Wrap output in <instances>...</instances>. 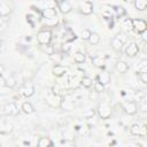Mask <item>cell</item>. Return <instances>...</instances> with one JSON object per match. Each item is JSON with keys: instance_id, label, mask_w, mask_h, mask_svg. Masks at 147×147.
I'll list each match as a JSON object with an SVG mask.
<instances>
[{"instance_id": "6da1fadb", "label": "cell", "mask_w": 147, "mask_h": 147, "mask_svg": "<svg viewBox=\"0 0 147 147\" xmlns=\"http://www.w3.org/2000/svg\"><path fill=\"white\" fill-rule=\"evenodd\" d=\"M126 40H127L126 36H125L123 32H118V33L113 38V40H111V47H113V49L116 51V52H118V51L122 48V46L126 42Z\"/></svg>"}, {"instance_id": "7a4b0ae2", "label": "cell", "mask_w": 147, "mask_h": 147, "mask_svg": "<svg viewBox=\"0 0 147 147\" xmlns=\"http://www.w3.org/2000/svg\"><path fill=\"white\" fill-rule=\"evenodd\" d=\"M37 40L40 45H48L52 40V32L49 30H40L37 33Z\"/></svg>"}, {"instance_id": "3957f363", "label": "cell", "mask_w": 147, "mask_h": 147, "mask_svg": "<svg viewBox=\"0 0 147 147\" xmlns=\"http://www.w3.org/2000/svg\"><path fill=\"white\" fill-rule=\"evenodd\" d=\"M20 93H21L24 98H30V96H32L33 93H34V85L32 84V82H31V80H26V82L22 85V87H21V90H20Z\"/></svg>"}, {"instance_id": "277c9868", "label": "cell", "mask_w": 147, "mask_h": 147, "mask_svg": "<svg viewBox=\"0 0 147 147\" xmlns=\"http://www.w3.org/2000/svg\"><path fill=\"white\" fill-rule=\"evenodd\" d=\"M132 28L137 33H142L147 30V23L142 18H134L132 20Z\"/></svg>"}, {"instance_id": "5b68a950", "label": "cell", "mask_w": 147, "mask_h": 147, "mask_svg": "<svg viewBox=\"0 0 147 147\" xmlns=\"http://www.w3.org/2000/svg\"><path fill=\"white\" fill-rule=\"evenodd\" d=\"M98 113H99V116H100L101 118H103V119L109 118V117H110V115H111L110 107H109L107 103H105V102H101V103L99 105Z\"/></svg>"}, {"instance_id": "8992f818", "label": "cell", "mask_w": 147, "mask_h": 147, "mask_svg": "<svg viewBox=\"0 0 147 147\" xmlns=\"http://www.w3.org/2000/svg\"><path fill=\"white\" fill-rule=\"evenodd\" d=\"M61 102L62 101H60L59 95H55L53 93H49L46 95V103L52 108H59L61 106Z\"/></svg>"}, {"instance_id": "52a82bcc", "label": "cell", "mask_w": 147, "mask_h": 147, "mask_svg": "<svg viewBox=\"0 0 147 147\" xmlns=\"http://www.w3.org/2000/svg\"><path fill=\"white\" fill-rule=\"evenodd\" d=\"M123 109L126 114L129 115H133L136 114L138 110H137V102L134 101H126L123 103Z\"/></svg>"}, {"instance_id": "ba28073f", "label": "cell", "mask_w": 147, "mask_h": 147, "mask_svg": "<svg viewBox=\"0 0 147 147\" xmlns=\"http://www.w3.org/2000/svg\"><path fill=\"white\" fill-rule=\"evenodd\" d=\"M145 131H146V126L145 125H140V124H138V123H136V124H133L131 127H130V132H131V134H133V136H142V137H145Z\"/></svg>"}, {"instance_id": "9c48e42d", "label": "cell", "mask_w": 147, "mask_h": 147, "mask_svg": "<svg viewBox=\"0 0 147 147\" xmlns=\"http://www.w3.org/2000/svg\"><path fill=\"white\" fill-rule=\"evenodd\" d=\"M79 10L84 15H90L93 11V5L91 1H84L79 5Z\"/></svg>"}, {"instance_id": "30bf717a", "label": "cell", "mask_w": 147, "mask_h": 147, "mask_svg": "<svg viewBox=\"0 0 147 147\" xmlns=\"http://www.w3.org/2000/svg\"><path fill=\"white\" fill-rule=\"evenodd\" d=\"M138 52H139V47H138V45L136 44V42H130L127 46H126V48H125V53H126V55L127 56H136L137 54H138Z\"/></svg>"}, {"instance_id": "8fae6325", "label": "cell", "mask_w": 147, "mask_h": 147, "mask_svg": "<svg viewBox=\"0 0 147 147\" xmlns=\"http://www.w3.org/2000/svg\"><path fill=\"white\" fill-rule=\"evenodd\" d=\"M56 3L59 6V9L61 10V13H63V14H68V13H70L72 10V6H71V3L69 1L63 0V1H59Z\"/></svg>"}, {"instance_id": "7c38bea8", "label": "cell", "mask_w": 147, "mask_h": 147, "mask_svg": "<svg viewBox=\"0 0 147 147\" xmlns=\"http://www.w3.org/2000/svg\"><path fill=\"white\" fill-rule=\"evenodd\" d=\"M3 110H5V113H6V114L13 115V116H15V115H17V114H18V109H17V107H16V105H15L14 102L7 103V105L5 106V108H3Z\"/></svg>"}, {"instance_id": "4fadbf2b", "label": "cell", "mask_w": 147, "mask_h": 147, "mask_svg": "<svg viewBox=\"0 0 147 147\" xmlns=\"http://www.w3.org/2000/svg\"><path fill=\"white\" fill-rule=\"evenodd\" d=\"M65 72H67V69H65L63 65H61V64H56V65H54V67L52 68V74H53L54 76H56V77H61V76H63Z\"/></svg>"}, {"instance_id": "5bb4252c", "label": "cell", "mask_w": 147, "mask_h": 147, "mask_svg": "<svg viewBox=\"0 0 147 147\" xmlns=\"http://www.w3.org/2000/svg\"><path fill=\"white\" fill-rule=\"evenodd\" d=\"M41 15H42V17L46 18V20L54 18V17H56V10H55L54 8H45V9H42Z\"/></svg>"}, {"instance_id": "9a60e30c", "label": "cell", "mask_w": 147, "mask_h": 147, "mask_svg": "<svg viewBox=\"0 0 147 147\" xmlns=\"http://www.w3.org/2000/svg\"><path fill=\"white\" fill-rule=\"evenodd\" d=\"M98 82L101 83L102 85L108 84V83L110 82V75H109L108 72H106V71L99 74V75H98Z\"/></svg>"}, {"instance_id": "2e32d148", "label": "cell", "mask_w": 147, "mask_h": 147, "mask_svg": "<svg viewBox=\"0 0 147 147\" xmlns=\"http://www.w3.org/2000/svg\"><path fill=\"white\" fill-rule=\"evenodd\" d=\"M10 7L6 2H0V17H6L10 14Z\"/></svg>"}, {"instance_id": "e0dca14e", "label": "cell", "mask_w": 147, "mask_h": 147, "mask_svg": "<svg viewBox=\"0 0 147 147\" xmlns=\"http://www.w3.org/2000/svg\"><path fill=\"white\" fill-rule=\"evenodd\" d=\"M115 68H116V70H117L119 74H125V72L127 71V69H129V65H127V63L124 62V61H118V62L115 64Z\"/></svg>"}, {"instance_id": "ac0fdd59", "label": "cell", "mask_w": 147, "mask_h": 147, "mask_svg": "<svg viewBox=\"0 0 147 147\" xmlns=\"http://www.w3.org/2000/svg\"><path fill=\"white\" fill-rule=\"evenodd\" d=\"M22 111L24 114H32L34 111V108H33V106H32L31 102L25 101V102L22 103Z\"/></svg>"}, {"instance_id": "d6986e66", "label": "cell", "mask_w": 147, "mask_h": 147, "mask_svg": "<svg viewBox=\"0 0 147 147\" xmlns=\"http://www.w3.org/2000/svg\"><path fill=\"white\" fill-rule=\"evenodd\" d=\"M92 64L96 68H103L105 67V60L101 56H93L92 57Z\"/></svg>"}, {"instance_id": "ffe728a7", "label": "cell", "mask_w": 147, "mask_h": 147, "mask_svg": "<svg viewBox=\"0 0 147 147\" xmlns=\"http://www.w3.org/2000/svg\"><path fill=\"white\" fill-rule=\"evenodd\" d=\"M137 110H139L141 113H146L147 111V101H146L145 98H142V99H140L138 101V103H137Z\"/></svg>"}, {"instance_id": "44dd1931", "label": "cell", "mask_w": 147, "mask_h": 147, "mask_svg": "<svg viewBox=\"0 0 147 147\" xmlns=\"http://www.w3.org/2000/svg\"><path fill=\"white\" fill-rule=\"evenodd\" d=\"M133 5H134V7H136L137 10L142 11V10H145L146 7H147V1H146V0H136V1L133 2Z\"/></svg>"}, {"instance_id": "7402d4cb", "label": "cell", "mask_w": 147, "mask_h": 147, "mask_svg": "<svg viewBox=\"0 0 147 147\" xmlns=\"http://www.w3.org/2000/svg\"><path fill=\"white\" fill-rule=\"evenodd\" d=\"M88 42L91 45H98L100 42V36L98 33H95V32H92L90 38H88Z\"/></svg>"}, {"instance_id": "603a6c76", "label": "cell", "mask_w": 147, "mask_h": 147, "mask_svg": "<svg viewBox=\"0 0 147 147\" xmlns=\"http://www.w3.org/2000/svg\"><path fill=\"white\" fill-rule=\"evenodd\" d=\"M85 59H86V56H85V54L82 53V52H77V53L74 55V61H75L76 63H83V62H85Z\"/></svg>"}, {"instance_id": "cb8c5ba5", "label": "cell", "mask_w": 147, "mask_h": 147, "mask_svg": "<svg viewBox=\"0 0 147 147\" xmlns=\"http://www.w3.org/2000/svg\"><path fill=\"white\" fill-rule=\"evenodd\" d=\"M122 26L124 28V30L125 31H132L133 30V28H132V20L131 18H125L124 21H123V23H122Z\"/></svg>"}, {"instance_id": "d4e9b609", "label": "cell", "mask_w": 147, "mask_h": 147, "mask_svg": "<svg viewBox=\"0 0 147 147\" xmlns=\"http://www.w3.org/2000/svg\"><path fill=\"white\" fill-rule=\"evenodd\" d=\"M3 83H5V85H6L7 87H14V86L16 85V80H15V78H14L13 76H9V77L5 78Z\"/></svg>"}, {"instance_id": "484cf974", "label": "cell", "mask_w": 147, "mask_h": 147, "mask_svg": "<svg viewBox=\"0 0 147 147\" xmlns=\"http://www.w3.org/2000/svg\"><path fill=\"white\" fill-rule=\"evenodd\" d=\"M80 83H82V85L84 86V87H86V88H88V87H91L92 86V78L91 77H87V76H84L83 78H82V80H80Z\"/></svg>"}, {"instance_id": "4316f807", "label": "cell", "mask_w": 147, "mask_h": 147, "mask_svg": "<svg viewBox=\"0 0 147 147\" xmlns=\"http://www.w3.org/2000/svg\"><path fill=\"white\" fill-rule=\"evenodd\" d=\"M138 72L142 74V72H147V60H142L139 65H138Z\"/></svg>"}, {"instance_id": "83f0119b", "label": "cell", "mask_w": 147, "mask_h": 147, "mask_svg": "<svg viewBox=\"0 0 147 147\" xmlns=\"http://www.w3.org/2000/svg\"><path fill=\"white\" fill-rule=\"evenodd\" d=\"M51 144L52 141L48 138H39V144H38L39 147H49Z\"/></svg>"}, {"instance_id": "f1b7e54d", "label": "cell", "mask_w": 147, "mask_h": 147, "mask_svg": "<svg viewBox=\"0 0 147 147\" xmlns=\"http://www.w3.org/2000/svg\"><path fill=\"white\" fill-rule=\"evenodd\" d=\"M91 33H92V32H91L88 29H84V30L82 31V33H80V38H82L83 40H88Z\"/></svg>"}, {"instance_id": "f546056e", "label": "cell", "mask_w": 147, "mask_h": 147, "mask_svg": "<svg viewBox=\"0 0 147 147\" xmlns=\"http://www.w3.org/2000/svg\"><path fill=\"white\" fill-rule=\"evenodd\" d=\"M94 90H95V92L101 93V92L105 91V85H102V84L99 83V82H95V83H94Z\"/></svg>"}, {"instance_id": "4dcf8cb0", "label": "cell", "mask_w": 147, "mask_h": 147, "mask_svg": "<svg viewBox=\"0 0 147 147\" xmlns=\"http://www.w3.org/2000/svg\"><path fill=\"white\" fill-rule=\"evenodd\" d=\"M94 114H95V110H93V109H88V110H86V111H84V117H86V118H92L93 116H94Z\"/></svg>"}, {"instance_id": "1f68e13d", "label": "cell", "mask_w": 147, "mask_h": 147, "mask_svg": "<svg viewBox=\"0 0 147 147\" xmlns=\"http://www.w3.org/2000/svg\"><path fill=\"white\" fill-rule=\"evenodd\" d=\"M139 75V79L141 80L142 84H147V72H142V74H138Z\"/></svg>"}, {"instance_id": "d6a6232c", "label": "cell", "mask_w": 147, "mask_h": 147, "mask_svg": "<svg viewBox=\"0 0 147 147\" xmlns=\"http://www.w3.org/2000/svg\"><path fill=\"white\" fill-rule=\"evenodd\" d=\"M116 11H117V15H118L119 17L125 14V9H124L123 7H116Z\"/></svg>"}, {"instance_id": "836d02e7", "label": "cell", "mask_w": 147, "mask_h": 147, "mask_svg": "<svg viewBox=\"0 0 147 147\" xmlns=\"http://www.w3.org/2000/svg\"><path fill=\"white\" fill-rule=\"evenodd\" d=\"M52 91H53L52 93H53V94H55V95H59V94H60V87H59L57 85H56V86H53Z\"/></svg>"}, {"instance_id": "e575fe53", "label": "cell", "mask_w": 147, "mask_h": 147, "mask_svg": "<svg viewBox=\"0 0 147 147\" xmlns=\"http://www.w3.org/2000/svg\"><path fill=\"white\" fill-rule=\"evenodd\" d=\"M140 34H141V39H142L144 41H147V37H146L147 34H146V31H145V32H142V33H140Z\"/></svg>"}, {"instance_id": "d590c367", "label": "cell", "mask_w": 147, "mask_h": 147, "mask_svg": "<svg viewBox=\"0 0 147 147\" xmlns=\"http://www.w3.org/2000/svg\"><path fill=\"white\" fill-rule=\"evenodd\" d=\"M3 70H5V67H3V64H1V63H0V74H2V72H3Z\"/></svg>"}, {"instance_id": "8d00e7d4", "label": "cell", "mask_w": 147, "mask_h": 147, "mask_svg": "<svg viewBox=\"0 0 147 147\" xmlns=\"http://www.w3.org/2000/svg\"><path fill=\"white\" fill-rule=\"evenodd\" d=\"M2 23H3V22H2V18L0 17V28H1V25H2Z\"/></svg>"}, {"instance_id": "74e56055", "label": "cell", "mask_w": 147, "mask_h": 147, "mask_svg": "<svg viewBox=\"0 0 147 147\" xmlns=\"http://www.w3.org/2000/svg\"><path fill=\"white\" fill-rule=\"evenodd\" d=\"M0 46H1V41H0Z\"/></svg>"}]
</instances>
